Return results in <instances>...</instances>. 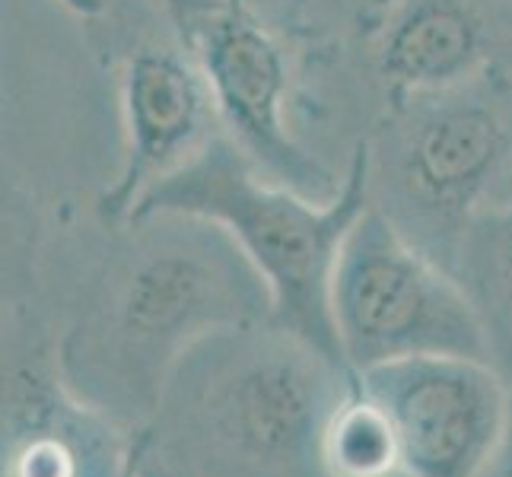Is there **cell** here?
I'll use <instances>...</instances> for the list:
<instances>
[{"mask_svg":"<svg viewBox=\"0 0 512 477\" xmlns=\"http://www.w3.org/2000/svg\"><path fill=\"white\" fill-rule=\"evenodd\" d=\"M271 322L264 280L217 223L160 214L125 223L61 347L67 385L96 408L156 411L175 363L223 328Z\"/></svg>","mask_w":512,"mask_h":477,"instance_id":"obj_1","label":"cell"},{"mask_svg":"<svg viewBox=\"0 0 512 477\" xmlns=\"http://www.w3.org/2000/svg\"><path fill=\"white\" fill-rule=\"evenodd\" d=\"M350 382V366L274 322L239 325L175 363L156 414L204 477H322L319 443Z\"/></svg>","mask_w":512,"mask_h":477,"instance_id":"obj_2","label":"cell"},{"mask_svg":"<svg viewBox=\"0 0 512 477\" xmlns=\"http://www.w3.org/2000/svg\"><path fill=\"white\" fill-rule=\"evenodd\" d=\"M369 201V140H360L350 153L341 191L331 201H315L261 175L252 159L220 131L188 166L153 185L125 223L160 214L217 223L268 287L271 322L322 350L334 363H344L331 322V280L341 245Z\"/></svg>","mask_w":512,"mask_h":477,"instance_id":"obj_3","label":"cell"},{"mask_svg":"<svg viewBox=\"0 0 512 477\" xmlns=\"http://www.w3.org/2000/svg\"><path fill=\"white\" fill-rule=\"evenodd\" d=\"M373 204L452 271L471 226L512 194V93L490 70L388 105L373 144Z\"/></svg>","mask_w":512,"mask_h":477,"instance_id":"obj_4","label":"cell"},{"mask_svg":"<svg viewBox=\"0 0 512 477\" xmlns=\"http://www.w3.org/2000/svg\"><path fill=\"white\" fill-rule=\"evenodd\" d=\"M331 322L353 373L411 357L490 360L484 318L462 280L373 201L334 264Z\"/></svg>","mask_w":512,"mask_h":477,"instance_id":"obj_5","label":"cell"},{"mask_svg":"<svg viewBox=\"0 0 512 477\" xmlns=\"http://www.w3.org/2000/svg\"><path fill=\"white\" fill-rule=\"evenodd\" d=\"M185 48L210 86L223 134L261 175L315 201H331L341 191L344 175L334 179L296 144L287 125V55L245 0H223L185 35Z\"/></svg>","mask_w":512,"mask_h":477,"instance_id":"obj_6","label":"cell"},{"mask_svg":"<svg viewBox=\"0 0 512 477\" xmlns=\"http://www.w3.org/2000/svg\"><path fill=\"white\" fill-rule=\"evenodd\" d=\"M357 379L392 420L408 477H484L497 462L512 385L490 360L411 357Z\"/></svg>","mask_w":512,"mask_h":477,"instance_id":"obj_7","label":"cell"},{"mask_svg":"<svg viewBox=\"0 0 512 477\" xmlns=\"http://www.w3.org/2000/svg\"><path fill=\"white\" fill-rule=\"evenodd\" d=\"M125 156L99 198L105 223L121 226L144 194L179 172L223 128L198 61L175 48H137L121 67Z\"/></svg>","mask_w":512,"mask_h":477,"instance_id":"obj_8","label":"cell"},{"mask_svg":"<svg viewBox=\"0 0 512 477\" xmlns=\"http://www.w3.org/2000/svg\"><path fill=\"white\" fill-rule=\"evenodd\" d=\"M137 436L121 443L96 404L61 379H20L10 392L4 477H125Z\"/></svg>","mask_w":512,"mask_h":477,"instance_id":"obj_9","label":"cell"},{"mask_svg":"<svg viewBox=\"0 0 512 477\" xmlns=\"http://www.w3.org/2000/svg\"><path fill=\"white\" fill-rule=\"evenodd\" d=\"M376 61L388 105L455 90L490 70L484 16L471 0H401L379 35Z\"/></svg>","mask_w":512,"mask_h":477,"instance_id":"obj_10","label":"cell"},{"mask_svg":"<svg viewBox=\"0 0 512 477\" xmlns=\"http://www.w3.org/2000/svg\"><path fill=\"white\" fill-rule=\"evenodd\" d=\"M452 274L484 318L493 366L512 373V194L471 226Z\"/></svg>","mask_w":512,"mask_h":477,"instance_id":"obj_11","label":"cell"},{"mask_svg":"<svg viewBox=\"0 0 512 477\" xmlns=\"http://www.w3.org/2000/svg\"><path fill=\"white\" fill-rule=\"evenodd\" d=\"M319 465L322 477H408L392 420L357 373L325 423Z\"/></svg>","mask_w":512,"mask_h":477,"instance_id":"obj_12","label":"cell"},{"mask_svg":"<svg viewBox=\"0 0 512 477\" xmlns=\"http://www.w3.org/2000/svg\"><path fill=\"white\" fill-rule=\"evenodd\" d=\"M160 4L166 7V13L172 16L175 23H179V29H182V39L185 35L198 26L207 13H214L223 0H160Z\"/></svg>","mask_w":512,"mask_h":477,"instance_id":"obj_13","label":"cell"},{"mask_svg":"<svg viewBox=\"0 0 512 477\" xmlns=\"http://www.w3.org/2000/svg\"><path fill=\"white\" fill-rule=\"evenodd\" d=\"M150 449H153V436L150 433H140L137 436V452L131 458L125 477H144V465H147V458H150Z\"/></svg>","mask_w":512,"mask_h":477,"instance_id":"obj_14","label":"cell"},{"mask_svg":"<svg viewBox=\"0 0 512 477\" xmlns=\"http://www.w3.org/2000/svg\"><path fill=\"white\" fill-rule=\"evenodd\" d=\"M58 4H64L70 13H77V16H99L105 10V0H58Z\"/></svg>","mask_w":512,"mask_h":477,"instance_id":"obj_15","label":"cell"},{"mask_svg":"<svg viewBox=\"0 0 512 477\" xmlns=\"http://www.w3.org/2000/svg\"><path fill=\"white\" fill-rule=\"evenodd\" d=\"M144 477H166L163 474V468H150V462L144 465Z\"/></svg>","mask_w":512,"mask_h":477,"instance_id":"obj_16","label":"cell"},{"mask_svg":"<svg viewBox=\"0 0 512 477\" xmlns=\"http://www.w3.org/2000/svg\"><path fill=\"white\" fill-rule=\"evenodd\" d=\"M163 474H166V471H163ZM166 477H172V474H166Z\"/></svg>","mask_w":512,"mask_h":477,"instance_id":"obj_17","label":"cell"}]
</instances>
